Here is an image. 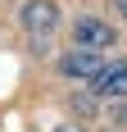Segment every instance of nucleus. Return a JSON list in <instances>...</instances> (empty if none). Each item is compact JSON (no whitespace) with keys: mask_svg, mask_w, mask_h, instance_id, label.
<instances>
[{"mask_svg":"<svg viewBox=\"0 0 127 132\" xmlns=\"http://www.w3.org/2000/svg\"><path fill=\"white\" fill-rule=\"evenodd\" d=\"M59 9H55V0H27L23 5V27L27 32H50Z\"/></svg>","mask_w":127,"mask_h":132,"instance_id":"4","label":"nucleus"},{"mask_svg":"<svg viewBox=\"0 0 127 132\" xmlns=\"http://www.w3.org/2000/svg\"><path fill=\"white\" fill-rule=\"evenodd\" d=\"M73 46L109 50V46H114V23H104V18H77L73 23Z\"/></svg>","mask_w":127,"mask_h":132,"instance_id":"1","label":"nucleus"},{"mask_svg":"<svg viewBox=\"0 0 127 132\" xmlns=\"http://www.w3.org/2000/svg\"><path fill=\"white\" fill-rule=\"evenodd\" d=\"M100 50H86V46H77V50H68L59 59V73L63 78H95V73H100Z\"/></svg>","mask_w":127,"mask_h":132,"instance_id":"2","label":"nucleus"},{"mask_svg":"<svg viewBox=\"0 0 127 132\" xmlns=\"http://www.w3.org/2000/svg\"><path fill=\"white\" fill-rule=\"evenodd\" d=\"M91 82H95V96H104V100H114V96H127V59H118V64L100 68Z\"/></svg>","mask_w":127,"mask_h":132,"instance_id":"3","label":"nucleus"},{"mask_svg":"<svg viewBox=\"0 0 127 132\" xmlns=\"http://www.w3.org/2000/svg\"><path fill=\"white\" fill-rule=\"evenodd\" d=\"M114 9H118V14H123V18H127V0H114Z\"/></svg>","mask_w":127,"mask_h":132,"instance_id":"5","label":"nucleus"},{"mask_svg":"<svg viewBox=\"0 0 127 132\" xmlns=\"http://www.w3.org/2000/svg\"><path fill=\"white\" fill-rule=\"evenodd\" d=\"M59 132H82V128H59Z\"/></svg>","mask_w":127,"mask_h":132,"instance_id":"6","label":"nucleus"}]
</instances>
